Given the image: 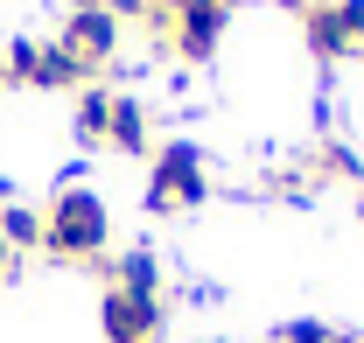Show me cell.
Listing matches in <instances>:
<instances>
[{"instance_id": "cell-1", "label": "cell", "mask_w": 364, "mask_h": 343, "mask_svg": "<svg viewBox=\"0 0 364 343\" xmlns=\"http://www.w3.org/2000/svg\"><path fill=\"white\" fill-rule=\"evenodd\" d=\"M105 238H112V217H105V204H98V189H85V182H70V189L43 211V246L56 259H98Z\"/></svg>"}, {"instance_id": "cell-2", "label": "cell", "mask_w": 364, "mask_h": 343, "mask_svg": "<svg viewBox=\"0 0 364 343\" xmlns=\"http://www.w3.org/2000/svg\"><path fill=\"white\" fill-rule=\"evenodd\" d=\"M210 196V175H203V154L196 140H168L147 169V211H189Z\"/></svg>"}, {"instance_id": "cell-3", "label": "cell", "mask_w": 364, "mask_h": 343, "mask_svg": "<svg viewBox=\"0 0 364 343\" xmlns=\"http://www.w3.org/2000/svg\"><path fill=\"white\" fill-rule=\"evenodd\" d=\"M225 21H231V7H218V0H176L168 7V36H176L182 63H210L218 43H225Z\"/></svg>"}, {"instance_id": "cell-4", "label": "cell", "mask_w": 364, "mask_h": 343, "mask_svg": "<svg viewBox=\"0 0 364 343\" xmlns=\"http://www.w3.org/2000/svg\"><path fill=\"white\" fill-rule=\"evenodd\" d=\"M56 43L70 49L85 70H91V63H105V56L119 49V14H112V0H91V7H77V14L63 21V36H56Z\"/></svg>"}, {"instance_id": "cell-5", "label": "cell", "mask_w": 364, "mask_h": 343, "mask_svg": "<svg viewBox=\"0 0 364 343\" xmlns=\"http://www.w3.org/2000/svg\"><path fill=\"white\" fill-rule=\"evenodd\" d=\"M98 322H105V343H154V329H161V301H134V295H119V287H105Z\"/></svg>"}, {"instance_id": "cell-6", "label": "cell", "mask_w": 364, "mask_h": 343, "mask_svg": "<svg viewBox=\"0 0 364 343\" xmlns=\"http://www.w3.org/2000/svg\"><path fill=\"white\" fill-rule=\"evenodd\" d=\"M105 147H119V154H147V105H140V98H119V91H112Z\"/></svg>"}, {"instance_id": "cell-7", "label": "cell", "mask_w": 364, "mask_h": 343, "mask_svg": "<svg viewBox=\"0 0 364 343\" xmlns=\"http://www.w3.org/2000/svg\"><path fill=\"white\" fill-rule=\"evenodd\" d=\"M119 295L134 301H161V259L147 253V246H134V253H119V280H112Z\"/></svg>"}, {"instance_id": "cell-8", "label": "cell", "mask_w": 364, "mask_h": 343, "mask_svg": "<svg viewBox=\"0 0 364 343\" xmlns=\"http://www.w3.org/2000/svg\"><path fill=\"white\" fill-rule=\"evenodd\" d=\"M301 28H309V49H316V56H350V36H343V14H336V0H329V7H322V0H309Z\"/></svg>"}, {"instance_id": "cell-9", "label": "cell", "mask_w": 364, "mask_h": 343, "mask_svg": "<svg viewBox=\"0 0 364 343\" xmlns=\"http://www.w3.org/2000/svg\"><path fill=\"white\" fill-rule=\"evenodd\" d=\"M105 120H112V91L85 85L77 91V140H85V147H105Z\"/></svg>"}, {"instance_id": "cell-10", "label": "cell", "mask_w": 364, "mask_h": 343, "mask_svg": "<svg viewBox=\"0 0 364 343\" xmlns=\"http://www.w3.org/2000/svg\"><path fill=\"white\" fill-rule=\"evenodd\" d=\"M0 238H7L14 253L43 246V211H28V204H7V211H0Z\"/></svg>"}, {"instance_id": "cell-11", "label": "cell", "mask_w": 364, "mask_h": 343, "mask_svg": "<svg viewBox=\"0 0 364 343\" xmlns=\"http://www.w3.org/2000/svg\"><path fill=\"white\" fill-rule=\"evenodd\" d=\"M280 343H358V337H343V329H329L316 315H301V322H280Z\"/></svg>"}, {"instance_id": "cell-12", "label": "cell", "mask_w": 364, "mask_h": 343, "mask_svg": "<svg viewBox=\"0 0 364 343\" xmlns=\"http://www.w3.org/2000/svg\"><path fill=\"white\" fill-rule=\"evenodd\" d=\"M336 14H343V36H350V49H364V0H336Z\"/></svg>"}, {"instance_id": "cell-13", "label": "cell", "mask_w": 364, "mask_h": 343, "mask_svg": "<svg viewBox=\"0 0 364 343\" xmlns=\"http://www.w3.org/2000/svg\"><path fill=\"white\" fill-rule=\"evenodd\" d=\"M7 266H14V246H7V238H0V273H7Z\"/></svg>"}, {"instance_id": "cell-14", "label": "cell", "mask_w": 364, "mask_h": 343, "mask_svg": "<svg viewBox=\"0 0 364 343\" xmlns=\"http://www.w3.org/2000/svg\"><path fill=\"white\" fill-rule=\"evenodd\" d=\"M0 85H7V49H0Z\"/></svg>"}, {"instance_id": "cell-15", "label": "cell", "mask_w": 364, "mask_h": 343, "mask_svg": "<svg viewBox=\"0 0 364 343\" xmlns=\"http://www.w3.org/2000/svg\"><path fill=\"white\" fill-rule=\"evenodd\" d=\"M218 7H231V0H218Z\"/></svg>"}]
</instances>
